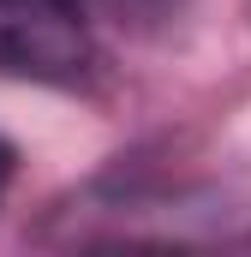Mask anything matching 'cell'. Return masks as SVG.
I'll return each mask as SVG.
<instances>
[{"label": "cell", "mask_w": 251, "mask_h": 257, "mask_svg": "<svg viewBox=\"0 0 251 257\" xmlns=\"http://www.w3.org/2000/svg\"><path fill=\"white\" fill-rule=\"evenodd\" d=\"M6 180H12V144L0 138V192H6Z\"/></svg>", "instance_id": "obj_2"}, {"label": "cell", "mask_w": 251, "mask_h": 257, "mask_svg": "<svg viewBox=\"0 0 251 257\" xmlns=\"http://www.w3.org/2000/svg\"><path fill=\"white\" fill-rule=\"evenodd\" d=\"M90 54L84 0H0V72L66 78Z\"/></svg>", "instance_id": "obj_1"}]
</instances>
